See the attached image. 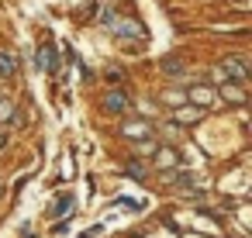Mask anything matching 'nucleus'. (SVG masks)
Returning <instances> with one entry per match:
<instances>
[{
	"instance_id": "1",
	"label": "nucleus",
	"mask_w": 252,
	"mask_h": 238,
	"mask_svg": "<svg viewBox=\"0 0 252 238\" xmlns=\"http://www.w3.org/2000/svg\"><path fill=\"white\" fill-rule=\"evenodd\" d=\"M107 28L118 35V38H145V28L138 21H121V18H111Z\"/></svg>"
},
{
	"instance_id": "2",
	"label": "nucleus",
	"mask_w": 252,
	"mask_h": 238,
	"mask_svg": "<svg viewBox=\"0 0 252 238\" xmlns=\"http://www.w3.org/2000/svg\"><path fill=\"white\" fill-rule=\"evenodd\" d=\"M221 76H224V80H235V83H245V62H242V59H228V62L221 66Z\"/></svg>"
},
{
	"instance_id": "3",
	"label": "nucleus",
	"mask_w": 252,
	"mask_h": 238,
	"mask_svg": "<svg viewBox=\"0 0 252 238\" xmlns=\"http://www.w3.org/2000/svg\"><path fill=\"white\" fill-rule=\"evenodd\" d=\"M38 69H45V73L56 69V49H52V45H42V49H38Z\"/></svg>"
},
{
	"instance_id": "4",
	"label": "nucleus",
	"mask_w": 252,
	"mask_h": 238,
	"mask_svg": "<svg viewBox=\"0 0 252 238\" xmlns=\"http://www.w3.org/2000/svg\"><path fill=\"white\" fill-rule=\"evenodd\" d=\"M104 107H107V111H125V107H128V97H125L121 90H114V93L104 97Z\"/></svg>"
},
{
	"instance_id": "5",
	"label": "nucleus",
	"mask_w": 252,
	"mask_h": 238,
	"mask_svg": "<svg viewBox=\"0 0 252 238\" xmlns=\"http://www.w3.org/2000/svg\"><path fill=\"white\" fill-rule=\"evenodd\" d=\"M14 69H18V59L11 52H0V76H14Z\"/></svg>"
},
{
	"instance_id": "6",
	"label": "nucleus",
	"mask_w": 252,
	"mask_h": 238,
	"mask_svg": "<svg viewBox=\"0 0 252 238\" xmlns=\"http://www.w3.org/2000/svg\"><path fill=\"white\" fill-rule=\"evenodd\" d=\"M69 207H73V197L66 193V197H59V200L49 207V214H52V217H59V214H69Z\"/></svg>"
},
{
	"instance_id": "7",
	"label": "nucleus",
	"mask_w": 252,
	"mask_h": 238,
	"mask_svg": "<svg viewBox=\"0 0 252 238\" xmlns=\"http://www.w3.org/2000/svg\"><path fill=\"white\" fill-rule=\"evenodd\" d=\"M18 118V107L11 100H0V121H14Z\"/></svg>"
},
{
	"instance_id": "8",
	"label": "nucleus",
	"mask_w": 252,
	"mask_h": 238,
	"mask_svg": "<svg viewBox=\"0 0 252 238\" xmlns=\"http://www.w3.org/2000/svg\"><path fill=\"white\" fill-rule=\"evenodd\" d=\"M121 131H125L128 138H135V135H142V138H145V135H149V124H145V121H142V124H125Z\"/></svg>"
},
{
	"instance_id": "9",
	"label": "nucleus",
	"mask_w": 252,
	"mask_h": 238,
	"mask_svg": "<svg viewBox=\"0 0 252 238\" xmlns=\"http://www.w3.org/2000/svg\"><path fill=\"white\" fill-rule=\"evenodd\" d=\"M221 93H224V97H228L231 104H242V100H245V93H242V87H224Z\"/></svg>"
},
{
	"instance_id": "10",
	"label": "nucleus",
	"mask_w": 252,
	"mask_h": 238,
	"mask_svg": "<svg viewBox=\"0 0 252 238\" xmlns=\"http://www.w3.org/2000/svg\"><path fill=\"white\" fill-rule=\"evenodd\" d=\"M176 118H180V124H190L193 118H200V107H197V111H180Z\"/></svg>"
},
{
	"instance_id": "11",
	"label": "nucleus",
	"mask_w": 252,
	"mask_h": 238,
	"mask_svg": "<svg viewBox=\"0 0 252 238\" xmlns=\"http://www.w3.org/2000/svg\"><path fill=\"white\" fill-rule=\"evenodd\" d=\"M156 162H159V166H173L176 155H173V152H156Z\"/></svg>"
},
{
	"instance_id": "12",
	"label": "nucleus",
	"mask_w": 252,
	"mask_h": 238,
	"mask_svg": "<svg viewBox=\"0 0 252 238\" xmlns=\"http://www.w3.org/2000/svg\"><path fill=\"white\" fill-rule=\"evenodd\" d=\"M162 69H166V73H180L183 66H180V59H166V62H162Z\"/></svg>"
},
{
	"instance_id": "13",
	"label": "nucleus",
	"mask_w": 252,
	"mask_h": 238,
	"mask_svg": "<svg viewBox=\"0 0 252 238\" xmlns=\"http://www.w3.org/2000/svg\"><path fill=\"white\" fill-rule=\"evenodd\" d=\"M128 173H131V179H145V166H135V162H131Z\"/></svg>"
},
{
	"instance_id": "14",
	"label": "nucleus",
	"mask_w": 252,
	"mask_h": 238,
	"mask_svg": "<svg viewBox=\"0 0 252 238\" xmlns=\"http://www.w3.org/2000/svg\"><path fill=\"white\" fill-rule=\"evenodd\" d=\"M4 142H7V135H4V128H0V149H4Z\"/></svg>"
}]
</instances>
